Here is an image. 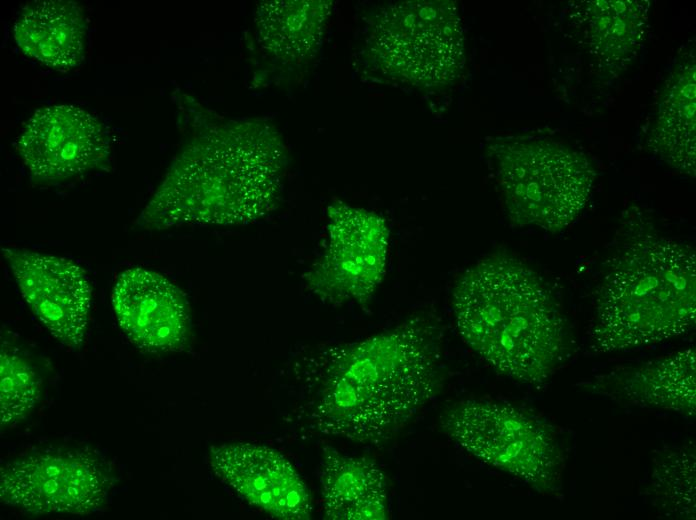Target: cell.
<instances>
[{"label": "cell", "instance_id": "obj_1", "mask_svg": "<svg viewBox=\"0 0 696 520\" xmlns=\"http://www.w3.org/2000/svg\"><path fill=\"white\" fill-rule=\"evenodd\" d=\"M297 366L295 412L303 430L381 446L440 394L442 325L433 313L416 312L366 338L318 348Z\"/></svg>", "mask_w": 696, "mask_h": 520}, {"label": "cell", "instance_id": "obj_2", "mask_svg": "<svg viewBox=\"0 0 696 520\" xmlns=\"http://www.w3.org/2000/svg\"><path fill=\"white\" fill-rule=\"evenodd\" d=\"M195 130L136 220L146 230L184 225L241 226L280 204L288 166L269 121L223 119L186 96Z\"/></svg>", "mask_w": 696, "mask_h": 520}, {"label": "cell", "instance_id": "obj_3", "mask_svg": "<svg viewBox=\"0 0 696 520\" xmlns=\"http://www.w3.org/2000/svg\"><path fill=\"white\" fill-rule=\"evenodd\" d=\"M638 206L622 215L595 292L589 350L631 351L679 337L696 317L694 249L662 234Z\"/></svg>", "mask_w": 696, "mask_h": 520}, {"label": "cell", "instance_id": "obj_4", "mask_svg": "<svg viewBox=\"0 0 696 520\" xmlns=\"http://www.w3.org/2000/svg\"><path fill=\"white\" fill-rule=\"evenodd\" d=\"M451 307L464 343L511 380L542 385L571 355L572 339L548 284L514 255L493 253L464 270Z\"/></svg>", "mask_w": 696, "mask_h": 520}, {"label": "cell", "instance_id": "obj_5", "mask_svg": "<svg viewBox=\"0 0 696 520\" xmlns=\"http://www.w3.org/2000/svg\"><path fill=\"white\" fill-rule=\"evenodd\" d=\"M364 21L356 61L368 80L432 94L462 77L465 35L456 2H392L370 11Z\"/></svg>", "mask_w": 696, "mask_h": 520}, {"label": "cell", "instance_id": "obj_6", "mask_svg": "<svg viewBox=\"0 0 696 520\" xmlns=\"http://www.w3.org/2000/svg\"><path fill=\"white\" fill-rule=\"evenodd\" d=\"M485 154L514 226L562 231L590 199L595 169L566 143L540 135L501 136L488 142Z\"/></svg>", "mask_w": 696, "mask_h": 520}, {"label": "cell", "instance_id": "obj_7", "mask_svg": "<svg viewBox=\"0 0 696 520\" xmlns=\"http://www.w3.org/2000/svg\"><path fill=\"white\" fill-rule=\"evenodd\" d=\"M441 431L482 463L543 494L560 490L564 454L553 428L520 406L467 398L447 406Z\"/></svg>", "mask_w": 696, "mask_h": 520}, {"label": "cell", "instance_id": "obj_8", "mask_svg": "<svg viewBox=\"0 0 696 520\" xmlns=\"http://www.w3.org/2000/svg\"><path fill=\"white\" fill-rule=\"evenodd\" d=\"M326 214V238L302 276L304 285L330 305L365 307L386 274L390 227L380 214L339 200Z\"/></svg>", "mask_w": 696, "mask_h": 520}, {"label": "cell", "instance_id": "obj_9", "mask_svg": "<svg viewBox=\"0 0 696 520\" xmlns=\"http://www.w3.org/2000/svg\"><path fill=\"white\" fill-rule=\"evenodd\" d=\"M113 485L108 464L83 449L37 450L0 468L1 501L32 515L93 513Z\"/></svg>", "mask_w": 696, "mask_h": 520}, {"label": "cell", "instance_id": "obj_10", "mask_svg": "<svg viewBox=\"0 0 696 520\" xmlns=\"http://www.w3.org/2000/svg\"><path fill=\"white\" fill-rule=\"evenodd\" d=\"M332 8L328 0L260 2L246 36L254 83L301 77L317 58Z\"/></svg>", "mask_w": 696, "mask_h": 520}, {"label": "cell", "instance_id": "obj_11", "mask_svg": "<svg viewBox=\"0 0 696 520\" xmlns=\"http://www.w3.org/2000/svg\"><path fill=\"white\" fill-rule=\"evenodd\" d=\"M17 151L36 184H54L104 168L110 142L103 124L73 105L39 109L24 126Z\"/></svg>", "mask_w": 696, "mask_h": 520}, {"label": "cell", "instance_id": "obj_12", "mask_svg": "<svg viewBox=\"0 0 696 520\" xmlns=\"http://www.w3.org/2000/svg\"><path fill=\"white\" fill-rule=\"evenodd\" d=\"M1 254L41 324L64 346L80 349L92 302V289L83 268L70 259L27 249L4 247Z\"/></svg>", "mask_w": 696, "mask_h": 520}, {"label": "cell", "instance_id": "obj_13", "mask_svg": "<svg viewBox=\"0 0 696 520\" xmlns=\"http://www.w3.org/2000/svg\"><path fill=\"white\" fill-rule=\"evenodd\" d=\"M208 461L215 475L252 506L281 520H308L310 492L293 464L278 450L256 443L212 446Z\"/></svg>", "mask_w": 696, "mask_h": 520}, {"label": "cell", "instance_id": "obj_14", "mask_svg": "<svg viewBox=\"0 0 696 520\" xmlns=\"http://www.w3.org/2000/svg\"><path fill=\"white\" fill-rule=\"evenodd\" d=\"M111 300L120 328L142 351L164 354L188 347L189 305L164 275L142 267L127 269L117 277Z\"/></svg>", "mask_w": 696, "mask_h": 520}, {"label": "cell", "instance_id": "obj_15", "mask_svg": "<svg viewBox=\"0 0 696 520\" xmlns=\"http://www.w3.org/2000/svg\"><path fill=\"white\" fill-rule=\"evenodd\" d=\"M584 387L620 404L693 417L696 412L695 349L613 370L591 379Z\"/></svg>", "mask_w": 696, "mask_h": 520}, {"label": "cell", "instance_id": "obj_16", "mask_svg": "<svg viewBox=\"0 0 696 520\" xmlns=\"http://www.w3.org/2000/svg\"><path fill=\"white\" fill-rule=\"evenodd\" d=\"M695 50L679 57L662 87L647 147L678 172L695 178L696 65Z\"/></svg>", "mask_w": 696, "mask_h": 520}, {"label": "cell", "instance_id": "obj_17", "mask_svg": "<svg viewBox=\"0 0 696 520\" xmlns=\"http://www.w3.org/2000/svg\"><path fill=\"white\" fill-rule=\"evenodd\" d=\"M322 514L329 520H386V476L372 459L324 447L319 470Z\"/></svg>", "mask_w": 696, "mask_h": 520}, {"label": "cell", "instance_id": "obj_18", "mask_svg": "<svg viewBox=\"0 0 696 520\" xmlns=\"http://www.w3.org/2000/svg\"><path fill=\"white\" fill-rule=\"evenodd\" d=\"M13 35L29 57L49 68L68 70L84 59L87 23L73 1H35L22 9Z\"/></svg>", "mask_w": 696, "mask_h": 520}, {"label": "cell", "instance_id": "obj_19", "mask_svg": "<svg viewBox=\"0 0 696 520\" xmlns=\"http://www.w3.org/2000/svg\"><path fill=\"white\" fill-rule=\"evenodd\" d=\"M649 7L643 0L585 2L583 37L602 74L616 76L636 59L646 36Z\"/></svg>", "mask_w": 696, "mask_h": 520}, {"label": "cell", "instance_id": "obj_20", "mask_svg": "<svg viewBox=\"0 0 696 520\" xmlns=\"http://www.w3.org/2000/svg\"><path fill=\"white\" fill-rule=\"evenodd\" d=\"M695 445L670 446L653 459L646 495L661 514L695 519Z\"/></svg>", "mask_w": 696, "mask_h": 520}, {"label": "cell", "instance_id": "obj_21", "mask_svg": "<svg viewBox=\"0 0 696 520\" xmlns=\"http://www.w3.org/2000/svg\"><path fill=\"white\" fill-rule=\"evenodd\" d=\"M2 335L0 353L1 430L25 420L38 404L42 380L34 365L15 342Z\"/></svg>", "mask_w": 696, "mask_h": 520}]
</instances>
